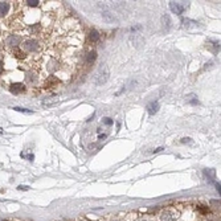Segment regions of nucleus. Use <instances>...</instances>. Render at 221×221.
Returning <instances> with one entry per match:
<instances>
[{
  "instance_id": "nucleus-12",
  "label": "nucleus",
  "mask_w": 221,
  "mask_h": 221,
  "mask_svg": "<svg viewBox=\"0 0 221 221\" xmlns=\"http://www.w3.org/2000/svg\"><path fill=\"white\" fill-rule=\"evenodd\" d=\"M187 102L191 103V105H197L199 101H197V97H196L195 94H189V95H187Z\"/></svg>"
},
{
  "instance_id": "nucleus-3",
  "label": "nucleus",
  "mask_w": 221,
  "mask_h": 221,
  "mask_svg": "<svg viewBox=\"0 0 221 221\" xmlns=\"http://www.w3.org/2000/svg\"><path fill=\"white\" fill-rule=\"evenodd\" d=\"M23 48L28 52H36L39 49V41L36 40H27L25 43L23 44Z\"/></svg>"
},
{
  "instance_id": "nucleus-16",
  "label": "nucleus",
  "mask_w": 221,
  "mask_h": 221,
  "mask_svg": "<svg viewBox=\"0 0 221 221\" xmlns=\"http://www.w3.org/2000/svg\"><path fill=\"white\" fill-rule=\"evenodd\" d=\"M27 4L29 7H37L39 6V0H28Z\"/></svg>"
},
{
  "instance_id": "nucleus-9",
  "label": "nucleus",
  "mask_w": 221,
  "mask_h": 221,
  "mask_svg": "<svg viewBox=\"0 0 221 221\" xmlns=\"http://www.w3.org/2000/svg\"><path fill=\"white\" fill-rule=\"evenodd\" d=\"M19 43H20V37H17V36H10L7 39V44L10 45V47H17Z\"/></svg>"
},
{
  "instance_id": "nucleus-11",
  "label": "nucleus",
  "mask_w": 221,
  "mask_h": 221,
  "mask_svg": "<svg viewBox=\"0 0 221 221\" xmlns=\"http://www.w3.org/2000/svg\"><path fill=\"white\" fill-rule=\"evenodd\" d=\"M204 175H205V177H208L209 180H213L215 179V176H216V172H215V170H212V168H209V170H204Z\"/></svg>"
},
{
  "instance_id": "nucleus-4",
  "label": "nucleus",
  "mask_w": 221,
  "mask_h": 221,
  "mask_svg": "<svg viewBox=\"0 0 221 221\" xmlns=\"http://www.w3.org/2000/svg\"><path fill=\"white\" fill-rule=\"evenodd\" d=\"M176 216H177V213L175 211L166 209V211L162 212L160 219H162V221H173L175 219H176Z\"/></svg>"
},
{
  "instance_id": "nucleus-10",
  "label": "nucleus",
  "mask_w": 221,
  "mask_h": 221,
  "mask_svg": "<svg viewBox=\"0 0 221 221\" xmlns=\"http://www.w3.org/2000/svg\"><path fill=\"white\" fill-rule=\"evenodd\" d=\"M10 10V4L7 2H0V16H4Z\"/></svg>"
},
{
  "instance_id": "nucleus-21",
  "label": "nucleus",
  "mask_w": 221,
  "mask_h": 221,
  "mask_svg": "<svg viewBox=\"0 0 221 221\" xmlns=\"http://www.w3.org/2000/svg\"><path fill=\"white\" fill-rule=\"evenodd\" d=\"M162 150H163V147H159V148L155 150V152H159V151H162Z\"/></svg>"
},
{
  "instance_id": "nucleus-5",
  "label": "nucleus",
  "mask_w": 221,
  "mask_h": 221,
  "mask_svg": "<svg viewBox=\"0 0 221 221\" xmlns=\"http://www.w3.org/2000/svg\"><path fill=\"white\" fill-rule=\"evenodd\" d=\"M158 110H159V102L158 101H152V102H150L147 105V111H148L150 115L156 114Z\"/></svg>"
},
{
  "instance_id": "nucleus-15",
  "label": "nucleus",
  "mask_w": 221,
  "mask_h": 221,
  "mask_svg": "<svg viewBox=\"0 0 221 221\" xmlns=\"http://www.w3.org/2000/svg\"><path fill=\"white\" fill-rule=\"evenodd\" d=\"M162 21H163V25L166 27V29H168L170 25H171V19L168 15H164L163 17H162Z\"/></svg>"
},
{
  "instance_id": "nucleus-13",
  "label": "nucleus",
  "mask_w": 221,
  "mask_h": 221,
  "mask_svg": "<svg viewBox=\"0 0 221 221\" xmlns=\"http://www.w3.org/2000/svg\"><path fill=\"white\" fill-rule=\"evenodd\" d=\"M95 58H97V52L91 51L89 55H87V64H93V62L95 61Z\"/></svg>"
},
{
  "instance_id": "nucleus-19",
  "label": "nucleus",
  "mask_w": 221,
  "mask_h": 221,
  "mask_svg": "<svg viewBox=\"0 0 221 221\" xmlns=\"http://www.w3.org/2000/svg\"><path fill=\"white\" fill-rule=\"evenodd\" d=\"M106 136H107L106 134H102V135H101V134H99V136H98V138H99V139H105V138H106Z\"/></svg>"
},
{
  "instance_id": "nucleus-6",
  "label": "nucleus",
  "mask_w": 221,
  "mask_h": 221,
  "mask_svg": "<svg viewBox=\"0 0 221 221\" xmlns=\"http://www.w3.org/2000/svg\"><path fill=\"white\" fill-rule=\"evenodd\" d=\"M181 24H183V28H196L199 27V23L195 21V20H191V19H181Z\"/></svg>"
},
{
  "instance_id": "nucleus-22",
  "label": "nucleus",
  "mask_w": 221,
  "mask_h": 221,
  "mask_svg": "<svg viewBox=\"0 0 221 221\" xmlns=\"http://www.w3.org/2000/svg\"><path fill=\"white\" fill-rule=\"evenodd\" d=\"M216 188H217V191L220 192V183H217V184H216Z\"/></svg>"
},
{
  "instance_id": "nucleus-1",
  "label": "nucleus",
  "mask_w": 221,
  "mask_h": 221,
  "mask_svg": "<svg viewBox=\"0 0 221 221\" xmlns=\"http://www.w3.org/2000/svg\"><path fill=\"white\" fill-rule=\"evenodd\" d=\"M109 77H110L109 66L103 65V66H101V68L97 70V73H95V76H94V83H95V85H103V83L107 82Z\"/></svg>"
},
{
  "instance_id": "nucleus-2",
  "label": "nucleus",
  "mask_w": 221,
  "mask_h": 221,
  "mask_svg": "<svg viewBox=\"0 0 221 221\" xmlns=\"http://www.w3.org/2000/svg\"><path fill=\"white\" fill-rule=\"evenodd\" d=\"M189 7L188 2H170V8L173 13L176 15H181L187 8Z\"/></svg>"
},
{
  "instance_id": "nucleus-17",
  "label": "nucleus",
  "mask_w": 221,
  "mask_h": 221,
  "mask_svg": "<svg viewBox=\"0 0 221 221\" xmlns=\"http://www.w3.org/2000/svg\"><path fill=\"white\" fill-rule=\"evenodd\" d=\"M13 110H16V111H20V112H29V114H31V112H32V110L23 109V107H13Z\"/></svg>"
},
{
  "instance_id": "nucleus-14",
  "label": "nucleus",
  "mask_w": 221,
  "mask_h": 221,
  "mask_svg": "<svg viewBox=\"0 0 221 221\" xmlns=\"http://www.w3.org/2000/svg\"><path fill=\"white\" fill-rule=\"evenodd\" d=\"M99 39H101V36H99L98 31H95V29H93V31L90 32V40H91V41H98Z\"/></svg>"
},
{
  "instance_id": "nucleus-20",
  "label": "nucleus",
  "mask_w": 221,
  "mask_h": 221,
  "mask_svg": "<svg viewBox=\"0 0 221 221\" xmlns=\"http://www.w3.org/2000/svg\"><path fill=\"white\" fill-rule=\"evenodd\" d=\"M2 70H3V62L0 60V73H2Z\"/></svg>"
},
{
  "instance_id": "nucleus-8",
  "label": "nucleus",
  "mask_w": 221,
  "mask_h": 221,
  "mask_svg": "<svg viewBox=\"0 0 221 221\" xmlns=\"http://www.w3.org/2000/svg\"><path fill=\"white\" fill-rule=\"evenodd\" d=\"M24 90H25V87H24L23 83H12V85H11V91H12V93H15V94L23 93Z\"/></svg>"
},
{
  "instance_id": "nucleus-23",
  "label": "nucleus",
  "mask_w": 221,
  "mask_h": 221,
  "mask_svg": "<svg viewBox=\"0 0 221 221\" xmlns=\"http://www.w3.org/2000/svg\"><path fill=\"white\" fill-rule=\"evenodd\" d=\"M114 221H118V220H114Z\"/></svg>"
},
{
  "instance_id": "nucleus-7",
  "label": "nucleus",
  "mask_w": 221,
  "mask_h": 221,
  "mask_svg": "<svg viewBox=\"0 0 221 221\" xmlns=\"http://www.w3.org/2000/svg\"><path fill=\"white\" fill-rule=\"evenodd\" d=\"M208 48L211 49L212 52L215 53H219L220 52V41H216V40H211V41H208Z\"/></svg>"
},
{
  "instance_id": "nucleus-18",
  "label": "nucleus",
  "mask_w": 221,
  "mask_h": 221,
  "mask_svg": "<svg viewBox=\"0 0 221 221\" xmlns=\"http://www.w3.org/2000/svg\"><path fill=\"white\" fill-rule=\"evenodd\" d=\"M102 123H103V124H107V126H110V124H112V119H111V118H103V119H102Z\"/></svg>"
}]
</instances>
